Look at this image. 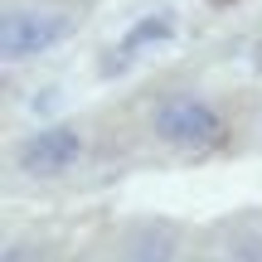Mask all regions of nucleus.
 <instances>
[{
	"instance_id": "obj_1",
	"label": "nucleus",
	"mask_w": 262,
	"mask_h": 262,
	"mask_svg": "<svg viewBox=\"0 0 262 262\" xmlns=\"http://www.w3.org/2000/svg\"><path fill=\"white\" fill-rule=\"evenodd\" d=\"M146 131H150L156 146L175 150V156H204V150L224 146L228 122H224V112H219L209 97H199V93H170V97H160V102L150 107Z\"/></svg>"
},
{
	"instance_id": "obj_2",
	"label": "nucleus",
	"mask_w": 262,
	"mask_h": 262,
	"mask_svg": "<svg viewBox=\"0 0 262 262\" xmlns=\"http://www.w3.org/2000/svg\"><path fill=\"white\" fill-rule=\"evenodd\" d=\"M73 25H78V15H68L63 5H5L0 49H5L10 63H25V58H39L54 44H63L73 34Z\"/></svg>"
},
{
	"instance_id": "obj_3",
	"label": "nucleus",
	"mask_w": 262,
	"mask_h": 262,
	"mask_svg": "<svg viewBox=\"0 0 262 262\" xmlns=\"http://www.w3.org/2000/svg\"><path fill=\"white\" fill-rule=\"evenodd\" d=\"M78 160H83V131L68 126V122L39 126V131H29V136L15 146V165L25 170V175H34V180L68 175Z\"/></svg>"
},
{
	"instance_id": "obj_4",
	"label": "nucleus",
	"mask_w": 262,
	"mask_h": 262,
	"mask_svg": "<svg viewBox=\"0 0 262 262\" xmlns=\"http://www.w3.org/2000/svg\"><path fill=\"white\" fill-rule=\"evenodd\" d=\"M180 253V233L160 219H136L122 233V257L126 262H175Z\"/></svg>"
},
{
	"instance_id": "obj_5",
	"label": "nucleus",
	"mask_w": 262,
	"mask_h": 262,
	"mask_svg": "<svg viewBox=\"0 0 262 262\" xmlns=\"http://www.w3.org/2000/svg\"><path fill=\"white\" fill-rule=\"evenodd\" d=\"M170 34H175V25H170L165 15H156V19H146V25H136V29H131V39H126V44L136 49V44H156V39H170Z\"/></svg>"
}]
</instances>
